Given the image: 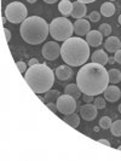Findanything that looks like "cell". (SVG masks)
Listing matches in <instances>:
<instances>
[{"instance_id": "obj_1", "label": "cell", "mask_w": 121, "mask_h": 161, "mask_svg": "<svg viewBox=\"0 0 121 161\" xmlns=\"http://www.w3.org/2000/svg\"><path fill=\"white\" fill-rule=\"evenodd\" d=\"M76 84L84 95L98 96L108 87L109 75L104 65L92 62L89 64H84L78 72Z\"/></svg>"}, {"instance_id": "obj_2", "label": "cell", "mask_w": 121, "mask_h": 161, "mask_svg": "<svg viewBox=\"0 0 121 161\" xmlns=\"http://www.w3.org/2000/svg\"><path fill=\"white\" fill-rule=\"evenodd\" d=\"M61 57L70 67H80L90 57V45L80 36H72L63 41L61 46Z\"/></svg>"}, {"instance_id": "obj_3", "label": "cell", "mask_w": 121, "mask_h": 161, "mask_svg": "<svg viewBox=\"0 0 121 161\" xmlns=\"http://www.w3.org/2000/svg\"><path fill=\"white\" fill-rule=\"evenodd\" d=\"M24 79L34 93H46L55 84V74L46 64H35L27 69Z\"/></svg>"}, {"instance_id": "obj_4", "label": "cell", "mask_w": 121, "mask_h": 161, "mask_svg": "<svg viewBox=\"0 0 121 161\" xmlns=\"http://www.w3.org/2000/svg\"><path fill=\"white\" fill-rule=\"evenodd\" d=\"M19 32L25 42L30 45H39L46 40L50 34V25L41 17L30 16L27 17L22 22Z\"/></svg>"}, {"instance_id": "obj_5", "label": "cell", "mask_w": 121, "mask_h": 161, "mask_svg": "<svg viewBox=\"0 0 121 161\" xmlns=\"http://www.w3.org/2000/svg\"><path fill=\"white\" fill-rule=\"evenodd\" d=\"M74 32V24L67 17H56L50 23V34L58 41H65L72 38Z\"/></svg>"}, {"instance_id": "obj_6", "label": "cell", "mask_w": 121, "mask_h": 161, "mask_svg": "<svg viewBox=\"0 0 121 161\" xmlns=\"http://www.w3.org/2000/svg\"><path fill=\"white\" fill-rule=\"evenodd\" d=\"M27 14H28L27 8L22 3H18V1L10 3L5 8V17L8 18V22L14 24L22 23L27 18Z\"/></svg>"}, {"instance_id": "obj_7", "label": "cell", "mask_w": 121, "mask_h": 161, "mask_svg": "<svg viewBox=\"0 0 121 161\" xmlns=\"http://www.w3.org/2000/svg\"><path fill=\"white\" fill-rule=\"evenodd\" d=\"M57 104V109L58 112L62 114H72L75 113V109H76V98H74L70 95H62L59 96V98L57 99L56 102Z\"/></svg>"}, {"instance_id": "obj_8", "label": "cell", "mask_w": 121, "mask_h": 161, "mask_svg": "<svg viewBox=\"0 0 121 161\" xmlns=\"http://www.w3.org/2000/svg\"><path fill=\"white\" fill-rule=\"evenodd\" d=\"M61 55V46L56 41H47L42 46V56L45 59L48 61H55Z\"/></svg>"}, {"instance_id": "obj_9", "label": "cell", "mask_w": 121, "mask_h": 161, "mask_svg": "<svg viewBox=\"0 0 121 161\" xmlns=\"http://www.w3.org/2000/svg\"><path fill=\"white\" fill-rule=\"evenodd\" d=\"M97 109L95 104L91 103H86L80 108V116L86 121H92L96 119L97 116Z\"/></svg>"}, {"instance_id": "obj_10", "label": "cell", "mask_w": 121, "mask_h": 161, "mask_svg": "<svg viewBox=\"0 0 121 161\" xmlns=\"http://www.w3.org/2000/svg\"><path fill=\"white\" fill-rule=\"evenodd\" d=\"M104 93V98L105 101H108V102H116V101H119L121 97V91L120 89L118 87V86H115V85H110V86H108L105 91L103 92Z\"/></svg>"}, {"instance_id": "obj_11", "label": "cell", "mask_w": 121, "mask_h": 161, "mask_svg": "<svg viewBox=\"0 0 121 161\" xmlns=\"http://www.w3.org/2000/svg\"><path fill=\"white\" fill-rule=\"evenodd\" d=\"M90 28H91L90 22L86 21V19H84V18H80V19L75 21V23H74V32L79 36L87 35L90 32Z\"/></svg>"}, {"instance_id": "obj_12", "label": "cell", "mask_w": 121, "mask_h": 161, "mask_svg": "<svg viewBox=\"0 0 121 161\" xmlns=\"http://www.w3.org/2000/svg\"><path fill=\"white\" fill-rule=\"evenodd\" d=\"M87 12V8H86V4L81 3V1H74L73 3V11L70 16L73 18H76V19H80L82 17L86 15Z\"/></svg>"}, {"instance_id": "obj_13", "label": "cell", "mask_w": 121, "mask_h": 161, "mask_svg": "<svg viewBox=\"0 0 121 161\" xmlns=\"http://www.w3.org/2000/svg\"><path fill=\"white\" fill-rule=\"evenodd\" d=\"M103 40V34L99 32V31H91L89 32V34L86 35V41L90 46H99L102 44Z\"/></svg>"}, {"instance_id": "obj_14", "label": "cell", "mask_w": 121, "mask_h": 161, "mask_svg": "<svg viewBox=\"0 0 121 161\" xmlns=\"http://www.w3.org/2000/svg\"><path fill=\"white\" fill-rule=\"evenodd\" d=\"M104 47L109 52H116L121 48V41L118 36H108L104 42Z\"/></svg>"}, {"instance_id": "obj_15", "label": "cell", "mask_w": 121, "mask_h": 161, "mask_svg": "<svg viewBox=\"0 0 121 161\" xmlns=\"http://www.w3.org/2000/svg\"><path fill=\"white\" fill-rule=\"evenodd\" d=\"M56 76L59 80H69L73 76V70L70 65H59L56 69Z\"/></svg>"}, {"instance_id": "obj_16", "label": "cell", "mask_w": 121, "mask_h": 161, "mask_svg": "<svg viewBox=\"0 0 121 161\" xmlns=\"http://www.w3.org/2000/svg\"><path fill=\"white\" fill-rule=\"evenodd\" d=\"M91 59H92V62H95V63L105 65L107 63H108L109 57H108V55L105 53L103 50H97V51H95V52L92 53Z\"/></svg>"}, {"instance_id": "obj_17", "label": "cell", "mask_w": 121, "mask_h": 161, "mask_svg": "<svg viewBox=\"0 0 121 161\" xmlns=\"http://www.w3.org/2000/svg\"><path fill=\"white\" fill-rule=\"evenodd\" d=\"M58 10H59V12L63 15V17L70 16L73 11V3H70L69 0H62V1L58 4Z\"/></svg>"}, {"instance_id": "obj_18", "label": "cell", "mask_w": 121, "mask_h": 161, "mask_svg": "<svg viewBox=\"0 0 121 161\" xmlns=\"http://www.w3.org/2000/svg\"><path fill=\"white\" fill-rule=\"evenodd\" d=\"M63 120H64L65 124H68L73 129H76V127L80 125V116L76 113L67 114L65 118H63Z\"/></svg>"}, {"instance_id": "obj_19", "label": "cell", "mask_w": 121, "mask_h": 161, "mask_svg": "<svg viewBox=\"0 0 121 161\" xmlns=\"http://www.w3.org/2000/svg\"><path fill=\"white\" fill-rule=\"evenodd\" d=\"M64 93L70 95V96H73L74 98H80L82 92H81V90L79 89L78 84H69V85H67V86H65Z\"/></svg>"}, {"instance_id": "obj_20", "label": "cell", "mask_w": 121, "mask_h": 161, "mask_svg": "<svg viewBox=\"0 0 121 161\" xmlns=\"http://www.w3.org/2000/svg\"><path fill=\"white\" fill-rule=\"evenodd\" d=\"M101 14L104 17H112L115 14V6H114L113 3L108 1V3H104L102 4L101 6Z\"/></svg>"}, {"instance_id": "obj_21", "label": "cell", "mask_w": 121, "mask_h": 161, "mask_svg": "<svg viewBox=\"0 0 121 161\" xmlns=\"http://www.w3.org/2000/svg\"><path fill=\"white\" fill-rule=\"evenodd\" d=\"M108 75H109V82L110 84H118V82H121V72L119 69H110L109 72H108Z\"/></svg>"}, {"instance_id": "obj_22", "label": "cell", "mask_w": 121, "mask_h": 161, "mask_svg": "<svg viewBox=\"0 0 121 161\" xmlns=\"http://www.w3.org/2000/svg\"><path fill=\"white\" fill-rule=\"evenodd\" d=\"M59 96H61V93L57 90H48L47 92L45 93L46 102H57V99L59 98Z\"/></svg>"}, {"instance_id": "obj_23", "label": "cell", "mask_w": 121, "mask_h": 161, "mask_svg": "<svg viewBox=\"0 0 121 161\" xmlns=\"http://www.w3.org/2000/svg\"><path fill=\"white\" fill-rule=\"evenodd\" d=\"M110 132L113 136H116V137L121 136V120L114 121L110 126Z\"/></svg>"}, {"instance_id": "obj_24", "label": "cell", "mask_w": 121, "mask_h": 161, "mask_svg": "<svg viewBox=\"0 0 121 161\" xmlns=\"http://www.w3.org/2000/svg\"><path fill=\"white\" fill-rule=\"evenodd\" d=\"M112 124H113V121H112V119H110L109 116H103V118L99 120V127H102L103 130H108V129H110Z\"/></svg>"}, {"instance_id": "obj_25", "label": "cell", "mask_w": 121, "mask_h": 161, "mask_svg": "<svg viewBox=\"0 0 121 161\" xmlns=\"http://www.w3.org/2000/svg\"><path fill=\"white\" fill-rule=\"evenodd\" d=\"M98 31L103 34V36H110V33H112V27H110L109 24L103 23V24H101V25H99Z\"/></svg>"}, {"instance_id": "obj_26", "label": "cell", "mask_w": 121, "mask_h": 161, "mask_svg": "<svg viewBox=\"0 0 121 161\" xmlns=\"http://www.w3.org/2000/svg\"><path fill=\"white\" fill-rule=\"evenodd\" d=\"M93 104H95V107H96L97 109H104L105 108V98H103V97H97V98H95Z\"/></svg>"}, {"instance_id": "obj_27", "label": "cell", "mask_w": 121, "mask_h": 161, "mask_svg": "<svg viewBox=\"0 0 121 161\" xmlns=\"http://www.w3.org/2000/svg\"><path fill=\"white\" fill-rule=\"evenodd\" d=\"M89 19L91 21V22H93V23H96V22H98L99 19H101V15L97 12V11H93L92 14H90L89 16Z\"/></svg>"}, {"instance_id": "obj_28", "label": "cell", "mask_w": 121, "mask_h": 161, "mask_svg": "<svg viewBox=\"0 0 121 161\" xmlns=\"http://www.w3.org/2000/svg\"><path fill=\"white\" fill-rule=\"evenodd\" d=\"M16 65H17V69L19 70V73H25V70H27V64L24 63V62H17L16 63Z\"/></svg>"}, {"instance_id": "obj_29", "label": "cell", "mask_w": 121, "mask_h": 161, "mask_svg": "<svg viewBox=\"0 0 121 161\" xmlns=\"http://www.w3.org/2000/svg\"><path fill=\"white\" fill-rule=\"evenodd\" d=\"M46 105H47V108L52 112V113L56 114V112L58 110V109H57V104H55L53 102H47V104Z\"/></svg>"}, {"instance_id": "obj_30", "label": "cell", "mask_w": 121, "mask_h": 161, "mask_svg": "<svg viewBox=\"0 0 121 161\" xmlns=\"http://www.w3.org/2000/svg\"><path fill=\"white\" fill-rule=\"evenodd\" d=\"M115 61L119 63V64H121V48L120 50H118L116 52H115Z\"/></svg>"}, {"instance_id": "obj_31", "label": "cell", "mask_w": 121, "mask_h": 161, "mask_svg": "<svg viewBox=\"0 0 121 161\" xmlns=\"http://www.w3.org/2000/svg\"><path fill=\"white\" fill-rule=\"evenodd\" d=\"M3 31H4V34H5L6 40L8 41L11 40V33H10V29H8V28H3Z\"/></svg>"}, {"instance_id": "obj_32", "label": "cell", "mask_w": 121, "mask_h": 161, "mask_svg": "<svg viewBox=\"0 0 121 161\" xmlns=\"http://www.w3.org/2000/svg\"><path fill=\"white\" fill-rule=\"evenodd\" d=\"M82 99H84L86 103H91V102L93 101V96H90V95H84Z\"/></svg>"}, {"instance_id": "obj_33", "label": "cell", "mask_w": 121, "mask_h": 161, "mask_svg": "<svg viewBox=\"0 0 121 161\" xmlns=\"http://www.w3.org/2000/svg\"><path fill=\"white\" fill-rule=\"evenodd\" d=\"M35 64H39V59H38V58H32V59H29L28 67H32V65H35Z\"/></svg>"}, {"instance_id": "obj_34", "label": "cell", "mask_w": 121, "mask_h": 161, "mask_svg": "<svg viewBox=\"0 0 121 161\" xmlns=\"http://www.w3.org/2000/svg\"><path fill=\"white\" fill-rule=\"evenodd\" d=\"M98 143H102V144H105L107 147H110V142L107 141V139H98Z\"/></svg>"}, {"instance_id": "obj_35", "label": "cell", "mask_w": 121, "mask_h": 161, "mask_svg": "<svg viewBox=\"0 0 121 161\" xmlns=\"http://www.w3.org/2000/svg\"><path fill=\"white\" fill-rule=\"evenodd\" d=\"M78 1H81V3H84V4H90V3H93V1H96V0H78Z\"/></svg>"}, {"instance_id": "obj_36", "label": "cell", "mask_w": 121, "mask_h": 161, "mask_svg": "<svg viewBox=\"0 0 121 161\" xmlns=\"http://www.w3.org/2000/svg\"><path fill=\"white\" fill-rule=\"evenodd\" d=\"M114 62H116V61H115V57H109V59H108V63L113 64Z\"/></svg>"}, {"instance_id": "obj_37", "label": "cell", "mask_w": 121, "mask_h": 161, "mask_svg": "<svg viewBox=\"0 0 121 161\" xmlns=\"http://www.w3.org/2000/svg\"><path fill=\"white\" fill-rule=\"evenodd\" d=\"M46 4H55L56 1H58V0H44Z\"/></svg>"}, {"instance_id": "obj_38", "label": "cell", "mask_w": 121, "mask_h": 161, "mask_svg": "<svg viewBox=\"0 0 121 161\" xmlns=\"http://www.w3.org/2000/svg\"><path fill=\"white\" fill-rule=\"evenodd\" d=\"M6 19H8L6 17H3V18H1V23L4 24V23H5V22H6Z\"/></svg>"}, {"instance_id": "obj_39", "label": "cell", "mask_w": 121, "mask_h": 161, "mask_svg": "<svg viewBox=\"0 0 121 161\" xmlns=\"http://www.w3.org/2000/svg\"><path fill=\"white\" fill-rule=\"evenodd\" d=\"M27 1H28V3H29V4H34V3H36V1H38V0H27Z\"/></svg>"}, {"instance_id": "obj_40", "label": "cell", "mask_w": 121, "mask_h": 161, "mask_svg": "<svg viewBox=\"0 0 121 161\" xmlns=\"http://www.w3.org/2000/svg\"><path fill=\"white\" fill-rule=\"evenodd\" d=\"M119 23H120V25H121V15L119 16Z\"/></svg>"}, {"instance_id": "obj_41", "label": "cell", "mask_w": 121, "mask_h": 161, "mask_svg": "<svg viewBox=\"0 0 121 161\" xmlns=\"http://www.w3.org/2000/svg\"><path fill=\"white\" fill-rule=\"evenodd\" d=\"M119 112H120V113H121V104L119 105Z\"/></svg>"}, {"instance_id": "obj_42", "label": "cell", "mask_w": 121, "mask_h": 161, "mask_svg": "<svg viewBox=\"0 0 121 161\" xmlns=\"http://www.w3.org/2000/svg\"><path fill=\"white\" fill-rule=\"evenodd\" d=\"M118 150H120V152H121V145L119 147V148H118Z\"/></svg>"}, {"instance_id": "obj_43", "label": "cell", "mask_w": 121, "mask_h": 161, "mask_svg": "<svg viewBox=\"0 0 121 161\" xmlns=\"http://www.w3.org/2000/svg\"><path fill=\"white\" fill-rule=\"evenodd\" d=\"M112 1H115V0H110V3H112Z\"/></svg>"}]
</instances>
